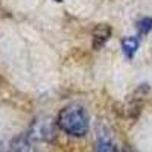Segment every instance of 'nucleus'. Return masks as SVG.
I'll list each match as a JSON object with an SVG mask.
<instances>
[{"label": "nucleus", "instance_id": "6", "mask_svg": "<svg viewBox=\"0 0 152 152\" xmlns=\"http://www.w3.org/2000/svg\"><path fill=\"white\" fill-rule=\"evenodd\" d=\"M152 29V18L149 17H143L137 21V31L140 32L142 35H146L149 34V31Z\"/></svg>", "mask_w": 152, "mask_h": 152}, {"label": "nucleus", "instance_id": "5", "mask_svg": "<svg viewBox=\"0 0 152 152\" xmlns=\"http://www.w3.org/2000/svg\"><path fill=\"white\" fill-rule=\"evenodd\" d=\"M53 135V125L50 122H40L37 129V137L38 138H49Z\"/></svg>", "mask_w": 152, "mask_h": 152}, {"label": "nucleus", "instance_id": "4", "mask_svg": "<svg viewBox=\"0 0 152 152\" xmlns=\"http://www.w3.org/2000/svg\"><path fill=\"white\" fill-rule=\"evenodd\" d=\"M138 46H140V40L137 37H126L122 40V49H123V53L126 58L132 59L134 53L137 52Z\"/></svg>", "mask_w": 152, "mask_h": 152}, {"label": "nucleus", "instance_id": "2", "mask_svg": "<svg viewBox=\"0 0 152 152\" xmlns=\"http://www.w3.org/2000/svg\"><path fill=\"white\" fill-rule=\"evenodd\" d=\"M110 35H111V28L108 24H99L93 32V47L94 49L102 47L110 38Z\"/></svg>", "mask_w": 152, "mask_h": 152}, {"label": "nucleus", "instance_id": "1", "mask_svg": "<svg viewBox=\"0 0 152 152\" xmlns=\"http://www.w3.org/2000/svg\"><path fill=\"white\" fill-rule=\"evenodd\" d=\"M59 128L73 137H84L90 128V119L85 108L79 104H70L58 114Z\"/></svg>", "mask_w": 152, "mask_h": 152}, {"label": "nucleus", "instance_id": "7", "mask_svg": "<svg viewBox=\"0 0 152 152\" xmlns=\"http://www.w3.org/2000/svg\"><path fill=\"white\" fill-rule=\"evenodd\" d=\"M96 152H117V149H116V146H114L111 142H108V140H100V142L97 143Z\"/></svg>", "mask_w": 152, "mask_h": 152}, {"label": "nucleus", "instance_id": "3", "mask_svg": "<svg viewBox=\"0 0 152 152\" xmlns=\"http://www.w3.org/2000/svg\"><path fill=\"white\" fill-rule=\"evenodd\" d=\"M9 152H35V148L32 146L29 137L20 135L11 143Z\"/></svg>", "mask_w": 152, "mask_h": 152}]
</instances>
